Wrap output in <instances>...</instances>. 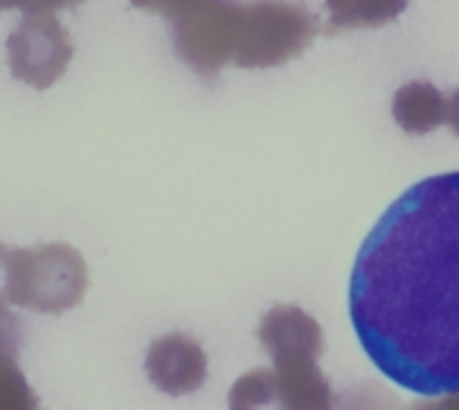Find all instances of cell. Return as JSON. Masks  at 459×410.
<instances>
[{
    "label": "cell",
    "instance_id": "obj_1",
    "mask_svg": "<svg viewBox=\"0 0 459 410\" xmlns=\"http://www.w3.org/2000/svg\"><path fill=\"white\" fill-rule=\"evenodd\" d=\"M350 314L396 386L459 390V171L412 185L378 219L351 271Z\"/></svg>",
    "mask_w": 459,
    "mask_h": 410
},
{
    "label": "cell",
    "instance_id": "obj_2",
    "mask_svg": "<svg viewBox=\"0 0 459 410\" xmlns=\"http://www.w3.org/2000/svg\"><path fill=\"white\" fill-rule=\"evenodd\" d=\"M320 32L316 16L293 0H205L174 21L180 59L203 79H216L225 65L275 68L302 55Z\"/></svg>",
    "mask_w": 459,
    "mask_h": 410
},
{
    "label": "cell",
    "instance_id": "obj_3",
    "mask_svg": "<svg viewBox=\"0 0 459 410\" xmlns=\"http://www.w3.org/2000/svg\"><path fill=\"white\" fill-rule=\"evenodd\" d=\"M3 295L10 304L39 314H61L82 302L88 268L68 244L12 249L0 244Z\"/></svg>",
    "mask_w": 459,
    "mask_h": 410
},
{
    "label": "cell",
    "instance_id": "obj_4",
    "mask_svg": "<svg viewBox=\"0 0 459 410\" xmlns=\"http://www.w3.org/2000/svg\"><path fill=\"white\" fill-rule=\"evenodd\" d=\"M7 59L14 79L46 91L68 68L73 43L52 14H25L7 39Z\"/></svg>",
    "mask_w": 459,
    "mask_h": 410
},
{
    "label": "cell",
    "instance_id": "obj_5",
    "mask_svg": "<svg viewBox=\"0 0 459 410\" xmlns=\"http://www.w3.org/2000/svg\"><path fill=\"white\" fill-rule=\"evenodd\" d=\"M149 381L169 397L201 390L207 379V354L187 334H167L152 343L144 359Z\"/></svg>",
    "mask_w": 459,
    "mask_h": 410
},
{
    "label": "cell",
    "instance_id": "obj_6",
    "mask_svg": "<svg viewBox=\"0 0 459 410\" xmlns=\"http://www.w3.org/2000/svg\"><path fill=\"white\" fill-rule=\"evenodd\" d=\"M259 343L271 359L277 356H316L325 350V334L317 320L295 304H277L262 318Z\"/></svg>",
    "mask_w": 459,
    "mask_h": 410
},
{
    "label": "cell",
    "instance_id": "obj_7",
    "mask_svg": "<svg viewBox=\"0 0 459 410\" xmlns=\"http://www.w3.org/2000/svg\"><path fill=\"white\" fill-rule=\"evenodd\" d=\"M0 293V410H41L37 395L19 368L21 323Z\"/></svg>",
    "mask_w": 459,
    "mask_h": 410
},
{
    "label": "cell",
    "instance_id": "obj_8",
    "mask_svg": "<svg viewBox=\"0 0 459 410\" xmlns=\"http://www.w3.org/2000/svg\"><path fill=\"white\" fill-rule=\"evenodd\" d=\"M392 116L405 134L426 135L444 125L446 97L432 83L410 82L396 91Z\"/></svg>",
    "mask_w": 459,
    "mask_h": 410
},
{
    "label": "cell",
    "instance_id": "obj_9",
    "mask_svg": "<svg viewBox=\"0 0 459 410\" xmlns=\"http://www.w3.org/2000/svg\"><path fill=\"white\" fill-rule=\"evenodd\" d=\"M408 3L410 0H326V10H329L326 32L381 28L399 19Z\"/></svg>",
    "mask_w": 459,
    "mask_h": 410
},
{
    "label": "cell",
    "instance_id": "obj_10",
    "mask_svg": "<svg viewBox=\"0 0 459 410\" xmlns=\"http://www.w3.org/2000/svg\"><path fill=\"white\" fill-rule=\"evenodd\" d=\"M228 406L230 410H286L271 368H255L241 374L230 388Z\"/></svg>",
    "mask_w": 459,
    "mask_h": 410
},
{
    "label": "cell",
    "instance_id": "obj_11",
    "mask_svg": "<svg viewBox=\"0 0 459 410\" xmlns=\"http://www.w3.org/2000/svg\"><path fill=\"white\" fill-rule=\"evenodd\" d=\"M333 410H403V406L378 383H360L335 397Z\"/></svg>",
    "mask_w": 459,
    "mask_h": 410
},
{
    "label": "cell",
    "instance_id": "obj_12",
    "mask_svg": "<svg viewBox=\"0 0 459 410\" xmlns=\"http://www.w3.org/2000/svg\"><path fill=\"white\" fill-rule=\"evenodd\" d=\"M129 3L134 7H140V10L162 14L169 21H178L183 16H187L189 12L196 10L205 0H129Z\"/></svg>",
    "mask_w": 459,
    "mask_h": 410
},
{
    "label": "cell",
    "instance_id": "obj_13",
    "mask_svg": "<svg viewBox=\"0 0 459 410\" xmlns=\"http://www.w3.org/2000/svg\"><path fill=\"white\" fill-rule=\"evenodd\" d=\"M83 0H0V10H21L25 14H52L73 10Z\"/></svg>",
    "mask_w": 459,
    "mask_h": 410
},
{
    "label": "cell",
    "instance_id": "obj_14",
    "mask_svg": "<svg viewBox=\"0 0 459 410\" xmlns=\"http://www.w3.org/2000/svg\"><path fill=\"white\" fill-rule=\"evenodd\" d=\"M410 410H459V390L446 392L439 397L419 399L410 406Z\"/></svg>",
    "mask_w": 459,
    "mask_h": 410
},
{
    "label": "cell",
    "instance_id": "obj_15",
    "mask_svg": "<svg viewBox=\"0 0 459 410\" xmlns=\"http://www.w3.org/2000/svg\"><path fill=\"white\" fill-rule=\"evenodd\" d=\"M444 125H448L450 131L455 135H459V88L455 92H450V97H446Z\"/></svg>",
    "mask_w": 459,
    "mask_h": 410
}]
</instances>
